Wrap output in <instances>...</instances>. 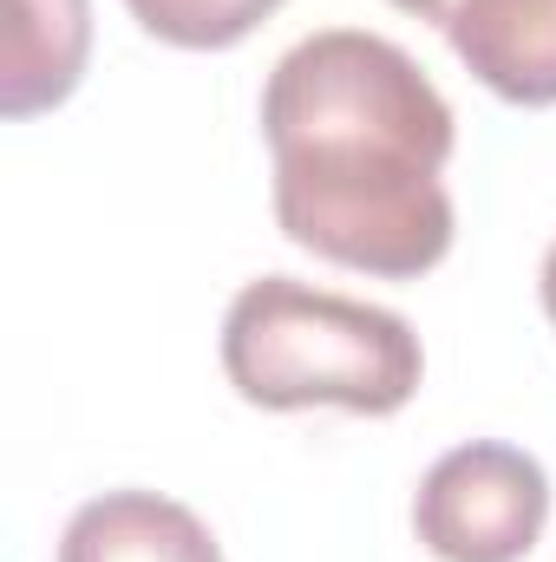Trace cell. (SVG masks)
I'll return each mask as SVG.
<instances>
[{
	"label": "cell",
	"instance_id": "7",
	"mask_svg": "<svg viewBox=\"0 0 556 562\" xmlns=\"http://www.w3.org/2000/svg\"><path fill=\"white\" fill-rule=\"evenodd\" d=\"M151 40L164 46H190V53H216L249 40L281 0H125Z\"/></svg>",
	"mask_w": 556,
	"mask_h": 562
},
{
	"label": "cell",
	"instance_id": "4",
	"mask_svg": "<svg viewBox=\"0 0 556 562\" xmlns=\"http://www.w3.org/2000/svg\"><path fill=\"white\" fill-rule=\"evenodd\" d=\"M452 53L511 105H556V0H458Z\"/></svg>",
	"mask_w": 556,
	"mask_h": 562
},
{
	"label": "cell",
	"instance_id": "1",
	"mask_svg": "<svg viewBox=\"0 0 556 562\" xmlns=\"http://www.w3.org/2000/svg\"><path fill=\"white\" fill-rule=\"evenodd\" d=\"M263 138L288 243L387 281L445 262L452 196L438 170L458 125L407 46L360 26L308 33L263 86Z\"/></svg>",
	"mask_w": 556,
	"mask_h": 562
},
{
	"label": "cell",
	"instance_id": "2",
	"mask_svg": "<svg viewBox=\"0 0 556 562\" xmlns=\"http://www.w3.org/2000/svg\"><path fill=\"white\" fill-rule=\"evenodd\" d=\"M223 373L249 406L269 413L347 406L387 419L419 393L425 353L419 334L387 307L263 276L223 314Z\"/></svg>",
	"mask_w": 556,
	"mask_h": 562
},
{
	"label": "cell",
	"instance_id": "8",
	"mask_svg": "<svg viewBox=\"0 0 556 562\" xmlns=\"http://www.w3.org/2000/svg\"><path fill=\"white\" fill-rule=\"evenodd\" d=\"M393 7H407V13H419V20H432V26H445V20L458 13V0H393Z\"/></svg>",
	"mask_w": 556,
	"mask_h": 562
},
{
	"label": "cell",
	"instance_id": "6",
	"mask_svg": "<svg viewBox=\"0 0 556 562\" xmlns=\"http://www.w3.org/2000/svg\"><path fill=\"white\" fill-rule=\"evenodd\" d=\"M92 53V7L86 0H7V66H0V112L33 119L73 99Z\"/></svg>",
	"mask_w": 556,
	"mask_h": 562
},
{
	"label": "cell",
	"instance_id": "3",
	"mask_svg": "<svg viewBox=\"0 0 556 562\" xmlns=\"http://www.w3.org/2000/svg\"><path fill=\"white\" fill-rule=\"evenodd\" d=\"M551 517V477L518 445L445 451L413 497V530L438 562H524Z\"/></svg>",
	"mask_w": 556,
	"mask_h": 562
},
{
	"label": "cell",
	"instance_id": "9",
	"mask_svg": "<svg viewBox=\"0 0 556 562\" xmlns=\"http://www.w3.org/2000/svg\"><path fill=\"white\" fill-rule=\"evenodd\" d=\"M544 314H551V327H556V243H551V256H544Z\"/></svg>",
	"mask_w": 556,
	"mask_h": 562
},
{
	"label": "cell",
	"instance_id": "5",
	"mask_svg": "<svg viewBox=\"0 0 556 562\" xmlns=\"http://www.w3.org/2000/svg\"><path fill=\"white\" fill-rule=\"evenodd\" d=\"M59 562H223L197 510L157 491H105L73 510Z\"/></svg>",
	"mask_w": 556,
	"mask_h": 562
}]
</instances>
